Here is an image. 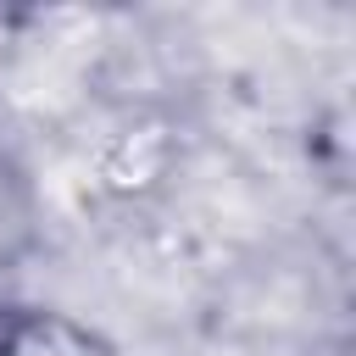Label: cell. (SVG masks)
Listing matches in <instances>:
<instances>
[{
  "label": "cell",
  "mask_w": 356,
  "mask_h": 356,
  "mask_svg": "<svg viewBox=\"0 0 356 356\" xmlns=\"http://www.w3.org/2000/svg\"><path fill=\"white\" fill-rule=\"evenodd\" d=\"M0 356H106V350L78 317L44 312V306H17L0 317Z\"/></svg>",
  "instance_id": "1"
},
{
  "label": "cell",
  "mask_w": 356,
  "mask_h": 356,
  "mask_svg": "<svg viewBox=\"0 0 356 356\" xmlns=\"http://www.w3.org/2000/svg\"><path fill=\"white\" fill-rule=\"evenodd\" d=\"M39 250V189L33 178L0 156V273Z\"/></svg>",
  "instance_id": "2"
}]
</instances>
